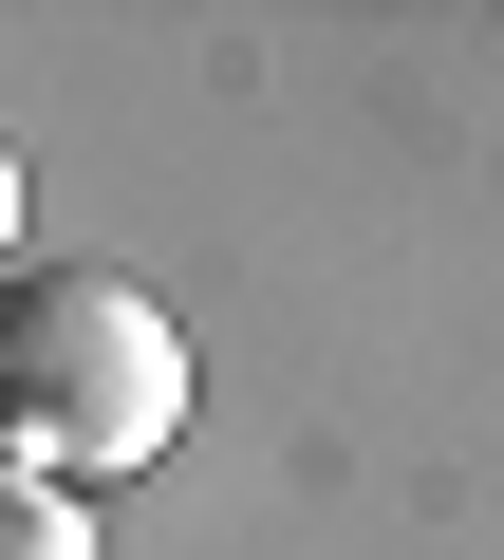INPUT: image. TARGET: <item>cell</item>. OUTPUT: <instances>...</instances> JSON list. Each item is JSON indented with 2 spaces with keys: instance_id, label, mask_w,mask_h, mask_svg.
<instances>
[{
  "instance_id": "obj_1",
  "label": "cell",
  "mask_w": 504,
  "mask_h": 560,
  "mask_svg": "<svg viewBox=\"0 0 504 560\" xmlns=\"http://www.w3.org/2000/svg\"><path fill=\"white\" fill-rule=\"evenodd\" d=\"M187 430V337L150 280L57 261V280H0V448L20 486H131Z\"/></svg>"
},
{
  "instance_id": "obj_3",
  "label": "cell",
  "mask_w": 504,
  "mask_h": 560,
  "mask_svg": "<svg viewBox=\"0 0 504 560\" xmlns=\"http://www.w3.org/2000/svg\"><path fill=\"white\" fill-rule=\"evenodd\" d=\"M0 261H20V150H0Z\"/></svg>"
},
{
  "instance_id": "obj_2",
  "label": "cell",
  "mask_w": 504,
  "mask_h": 560,
  "mask_svg": "<svg viewBox=\"0 0 504 560\" xmlns=\"http://www.w3.org/2000/svg\"><path fill=\"white\" fill-rule=\"evenodd\" d=\"M0 560H94V504L75 486H0Z\"/></svg>"
}]
</instances>
